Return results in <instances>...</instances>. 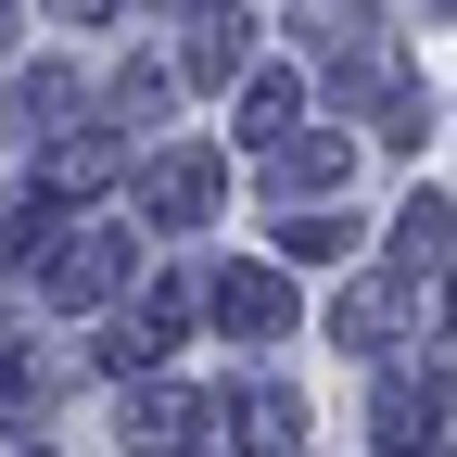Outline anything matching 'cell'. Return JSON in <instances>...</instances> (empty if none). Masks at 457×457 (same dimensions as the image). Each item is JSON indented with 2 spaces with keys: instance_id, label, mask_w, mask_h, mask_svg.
Listing matches in <instances>:
<instances>
[{
  "instance_id": "cell-1",
  "label": "cell",
  "mask_w": 457,
  "mask_h": 457,
  "mask_svg": "<svg viewBox=\"0 0 457 457\" xmlns=\"http://www.w3.org/2000/svg\"><path fill=\"white\" fill-rule=\"evenodd\" d=\"M216 318L267 343V330H293V293H279V267H216Z\"/></svg>"
},
{
  "instance_id": "cell-2",
  "label": "cell",
  "mask_w": 457,
  "mask_h": 457,
  "mask_svg": "<svg viewBox=\"0 0 457 457\" xmlns=\"http://www.w3.org/2000/svg\"><path fill=\"white\" fill-rule=\"evenodd\" d=\"M179 318H191L179 293H153L140 318H114V330H102V356H114V369H153V356H165V343H179Z\"/></svg>"
},
{
  "instance_id": "cell-3",
  "label": "cell",
  "mask_w": 457,
  "mask_h": 457,
  "mask_svg": "<svg viewBox=\"0 0 457 457\" xmlns=\"http://www.w3.org/2000/svg\"><path fill=\"white\" fill-rule=\"evenodd\" d=\"M114 267H128V228H102V242H77L64 267H51V293H64V305H89V293H114Z\"/></svg>"
},
{
  "instance_id": "cell-4",
  "label": "cell",
  "mask_w": 457,
  "mask_h": 457,
  "mask_svg": "<svg viewBox=\"0 0 457 457\" xmlns=\"http://www.w3.org/2000/svg\"><path fill=\"white\" fill-rule=\"evenodd\" d=\"M394 254H407V267H445V191H420L407 216H394Z\"/></svg>"
},
{
  "instance_id": "cell-5",
  "label": "cell",
  "mask_w": 457,
  "mask_h": 457,
  "mask_svg": "<svg viewBox=\"0 0 457 457\" xmlns=\"http://www.w3.org/2000/svg\"><path fill=\"white\" fill-rule=\"evenodd\" d=\"M242 64V13H204V38H191V77H228Z\"/></svg>"
},
{
  "instance_id": "cell-6",
  "label": "cell",
  "mask_w": 457,
  "mask_h": 457,
  "mask_svg": "<svg viewBox=\"0 0 457 457\" xmlns=\"http://www.w3.org/2000/svg\"><path fill=\"white\" fill-rule=\"evenodd\" d=\"M293 128V77H254V102H242V140H279Z\"/></svg>"
},
{
  "instance_id": "cell-7",
  "label": "cell",
  "mask_w": 457,
  "mask_h": 457,
  "mask_svg": "<svg viewBox=\"0 0 457 457\" xmlns=\"http://www.w3.org/2000/svg\"><path fill=\"white\" fill-rule=\"evenodd\" d=\"M102 165H114V140H64V153H51V191H89Z\"/></svg>"
},
{
  "instance_id": "cell-8",
  "label": "cell",
  "mask_w": 457,
  "mask_h": 457,
  "mask_svg": "<svg viewBox=\"0 0 457 457\" xmlns=\"http://www.w3.org/2000/svg\"><path fill=\"white\" fill-rule=\"evenodd\" d=\"M279 254H293V267H318V254H343V216H293V228H279Z\"/></svg>"
},
{
  "instance_id": "cell-9",
  "label": "cell",
  "mask_w": 457,
  "mask_h": 457,
  "mask_svg": "<svg viewBox=\"0 0 457 457\" xmlns=\"http://www.w3.org/2000/svg\"><path fill=\"white\" fill-rule=\"evenodd\" d=\"M343 343H356V356H381V343H394V305H381V293H356V305H343Z\"/></svg>"
},
{
  "instance_id": "cell-10",
  "label": "cell",
  "mask_w": 457,
  "mask_h": 457,
  "mask_svg": "<svg viewBox=\"0 0 457 457\" xmlns=\"http://www.w3.org/2000/svg\"><path fill=\"white\" fill-rule=\"evenodd\" d=\"M191 204H204V165H165V179H153V216H165V228H179Z\"/></svg>"
},
{
  "instance_id": "cell-11",
  "label": "cell",
  "mask_w": 457,
  "mask_h": 457,
  "mask_svg": "<svg viewBox=\"0 0 457 457\" xmlns=\"http://www.w3.org/2000/svg\"><path fill=\"white\" fill-rule=\"evenodd\" d=\"M64 13H102V0H64Z\"/></svg>"
}]
</instances>
